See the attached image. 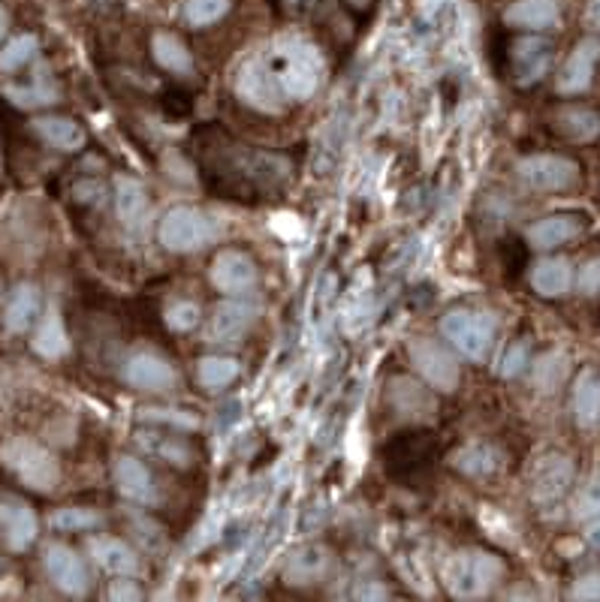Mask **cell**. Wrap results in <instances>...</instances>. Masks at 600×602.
I'll return each mask as SVG.
<instances>
[{"label":"cell","instance_id":"6da1fadb","mask_svg":"<svg viewBox=\"0 0 600 602\" xmlns=\"http://www.w3.org/2000/svg\"><path fill=\"white\" fill-rule=\"evenodd\" d=\"M259 54L272 69L275 81L286 100L302 103V100L315 97L320 79H323V54L315 42L305 40L299 34H284Z\"/></svg>","mask_w":600,"mask_h":602},{"label":"cell","instance_id":"7a4b0ae2","mask_svg":"<svg viewBox=\"0 0 600 602\" xmlns=\"http://www.w3.org/2000/svg\"><path fill=\"white\" fill-rule=\"evenodd\" d=\"M505 576V563L489 551L464 549L456 551L444 563V585L456 600H480L492 593V588Z\"/></svg>","mask_w":600,"mask_h":602},{"label":"cell","instance_id":"3957f363","mask_svg":"<svg viewBox=\"0 0 600 602\" xmlns=\"http://www.w3.org/2000/svg\"><path fill=\"white\" fill-rule=\"evenodd\" d=\"M0 458L34 491H55L58 482H61V467H58L55 456L28 437H13L0 449Z\"/></svg>","mask_w":600,"mask_h":602},{"label":"cell","instance_id":"277c9868","mask_svg":"<svg viewBox=\"0 0 600 602\" xmlns=\"http://www.w3.org/2000/svg\"><path fill=\"white\" fill-rule=\"evenodd\" d=\"M215 223L193 205H173L157 227V241L169 254H193L215 241Z\"/></svg>","mask_w":600,"mask_h":602},{"label":"cell","instance_id":"5b68a950","mask_svg":"<svg viewBox=\"0 0 600 602\" xmlns=\"http://www.w3.org/2000/svg\"><path fill=\"white\" fill-rule=\"evenodd\" d=\"M441 332L450 341L456 353H462L464 359L483 361L489 356L492 344H495V332L498 325L492 320L489 313H477V310H450L444 322H441Z\"/></svg>","mask_w":600,"mask_h":602},{"label":"cell","instance_id":"8992f818","mask_svg":"<svg viewBox=\"0 0 600 602\" xmlns=\"http://www.w3.org/2000/svg\"><path fill=\"white\" fill-rule=\"evenodd\" d=\"M516 172L525 188L537 193H561V190L576 188L579 181V166L571 157L559 154H532L516 163Z\"/></svg>","mask_w":600,"mask_h":602},{"label":"cell","instance_id":"52a82bcc","mask_svg":"<svg viewBox=\"0 0 600 602\" xmlns=\"http://www.w3.org/2000/svg\"><path fill=\"white\" fill-rule=\"evenodd\" d=\"M235 94L245 100L251 108H259V112H281L284 108L286 97L281 94L278 81H275L272 69L263 61V54H254L247 57L245 64L235 73Z\"/></svg>","mask_w":600,"mask_h":602},{"label":"cell","instance_id":"ba28073f","mask_svg":"<svg viewBox=\"0 0 600 602\" xmlns=\"http://www.w3.org/2000/svg\"><path fill=\"white\" fill-rule=\"evenodd\" d=\"M408 356L413 368L423 374V380L437 392H456L459 388V364L450 356V349H444L432 337H417L408 344Z\"/></svg>","mask_w":600,"mask_h":602},{"label":"cell","instance_id":"9c48e42d","mask_svg":"<svg viewBox=\"0 0 600 602\" xmlns=\"http://www.w3.org/2000/svg\"><path fill=\"white\" fill-rule=\"evenodd\" d=\"M576 467L567 456H544L532 467V479H528V495L534 503L549 507L559 503L561 497L567 495V488L573 485Z\"/></svg>","mask_w":600,"mask_h":602},{"label":"cell","instance_id":"30bf717a","mask_svg":"<svg viewBox=\"0 0 600 602\" xmlns=\"http://www.w3.org/2000/svg\"><path fill=\"white\" fill-rule=\"evenodd\" d=\"M552 61H556V49L544 37H522L510 49L513 79H516L519 88L537 85L552 69Z\"/></svg>","mask_w":600,"mask_h":602},{"label":"cell","instance_id":"8fae6325","mask_svg":"<svg viewBox=\"0 0 600 602\" xmlns=\"http://www.w3.org/2000/svg\"><path fill=\"white\" fill-rule=\"evenodd\" d=\"M212 283L218 286L220 293L227 295H245L251 290H257L259 271L257 262L242 251H220L212 262Z\"/></svg>","mask_w":600,"mask_h":602},{"label":"cell","instance_id":"7c38bea8","mask_svg":"<svg viewBox=\"0 0 600 602\" xmlns=\"http://www.w3.org/2000/svg\"><path fill=\"white\" fill-rule=\"evenodd\" d=\"M124 383L137 392H169L176 386L178 374L173 371V364L157 356V353H133L130 359L124 361Z\"/></svg>","mask_w":600,"mask_h":602},{"label":"cell","instance_id":"4fadbf2b","mask_svg":"<svg viewBox=\"0 0 600 602\" xmlns=\"http://www.w3.org/2000/svg\"><path fill=\"white\" fill-rule=\"evenodd\" d=\"M600 61V40L598 37H588V40H579L573 46V52L567 54L564 67H561L559 79H556V91L559 94H583L591 88V79H595V67Z\"/></svg>","mask_w":600,"mask_h":602},{"label":"cell","instance_id":"5bb4252c","mask_svg":"<svg viewBox=\"0 0 600 602\" xmlns=\"http://www.w3.org/2000/svg\"><path fill=\"white\" fill-rule=\"evenodd\" d=\"M46 573L52 578V585L69 593V597H85L88 585H91V576H88V566H85L82 558L69 546H61V542L46 549Z\"/></svg>","mask_w":600,"mask_h":602},{"label":"cell","instance_id":"9a60e30c","mask_svg":"<svg viewBox=\"0 0 600 602\" xmlns=\"http://www.w3.org/2000/svg\"><path fill=\"white\" fill-rule=\"evenodd\" d=\"M0 527H3V539L13 551H28L37 542L40 534V522L34 515V509L22 500H3L0 503Z\"/></svg>","mask_w":600,"mask_h":602},{"label":"cell","instance_id":"2e32d148","mask_svg":"<svg viewBox=\"0 0 600 602\" xmlns=\"http://www.w3.org/2000/svg\"><path fill=\"white\" fill-rule=\"evenodd\" d=\"M254 313L257 310L245 305V302H220L212 320H208V329H205V341L208 344H232L235 337L245 335V329L254 322Z\"/></svg>","mask_w":600,"mask_h":602},{"label":"cell","instance_id":"e0dca14e","mask_svg":"<svg viewBox=\"0 0 600 602\" xmlns=\"http://www.w3.org/2000/svg\"><path fill=\"white\" fill-rule=\"evenodd\" d=\"M88 551H91L97 566H100L103 573H110V576L130 578L139 573L137 551L130 549L124 539H115V536H94V539L88 542Z\"/></svg>","mask_w":600,"mask_h":602},{"label":"cell","instance_id":"ac0fdd59","mask_svg":"<svg viewBox=\"0 0 600 602\" xmlns=\"http://www.w3.org/2000/svg\"><path fill=\"white\" fill-rule=\"evenodd\" d=\"M115 485L127 500L133 503H142V507H154L157 503V485H154V476L149 473V467L137 461V458L124 456L118 458L115 464Z\"/></svg>","mask_w":600,"mask_h":602},{"label":"cell","instance_id":"d6986e66","mask_svg":"<svg viewBox=\"0 0 600 602\" xmlns=\"http://www.w3.org/2000/svg\"><path fill=\"white\" fill-rule=\"evenodd\" d=\"M583 229H586V217L583 215H549L528 229V241L537 251H552L559 244L579 239Z\"/></svg>","mask_w":600,"mask_h":602},{"label":"cell","instance_id":"ffe728a7","mask_svg":"<svg viewBox=\"0 0 600 602\" xmlns=\"http://www.w3.org/2000/svg\"><path fill=\"white\" fill-rule=\"evenodd\" d=\"M559 0H513L505 13L507 25L522 27V30H546V27L559 25Z\"/></svg>","mask_w":600,"mask_h":602},{"label":"cell","instance_id":"44dd1931","mask_svg":"<svg viewBox=\"0 0 600 602\" xmlns=\"http://www.w3.org/2000/svg\"><path fill=\"white\" fill-rule=\"evenodd\" d=\"M40 317V290L34 283H18L10 298H7V308H3V325L7 332L22 335L28 332L34 320Z\"/></svg>","mask_w":600,"mask_h":602},{"label":"cell","instance_id":"7402d4cb","mask_svg":"<svg viewBox=\"0 0 600 602\" xmlns=\"http://www.w3.org/2000/svg\"><path fill=\"white\" fill-rule=\"evenodd\" d=\"M332 566V554L323 546H302L290 554L284 576L290 585H315L327 576Z\"/></svg>","mask_w":600,"mask_h":602},{"label":"cell","instance_id":"603a6c76","mask_svg":"<svg viewBox=\"0 0 600 602\" xmlns=\"http://www.w3.org/2000/svg\"><path fill=\"white\" fill-rule=\"evenodd\" d=\"M532 286L534 293L544 295V298H561V295L571 293L573 266L564 256L540 259V262L532 268Z\"/></svg>","mask_w":600,"mask_h":602},{"label":"cell","instance_id":"cb8c5ba5","mask_svg":"<svg viewBox=\"0 0 600 602\" xmlns=\"http://www.w3.org/2000/svg\"><path fill=\"white\" fill-rule=\"evenodd\" d=\"M573 419L579 428H595L600 422V374L591 368L573 383Z\"/></svg>","mask_w":600,"mask_h":602},{"label":"cell","instance_id":"d4e9b609","mask_svg":"<svg viewBox=\"0 0 600 602\" xmlns=\"http://www.w3.org/2000/svg\"><path fill=\"white\" fill-rule=\"evenodd\" d=\"M115 212L127 229H139L149 215V193L137 178H118L115 181Z\"/></svg>","mask_w":600,"mask_h":602},{"label":"cell","instance_id":"484cf974","mask_svg":"<svg viewBox=\"0 0 600 602\" xmlns=\"http://www.w3.org/2000/svg\"><path fill=\"white\" fill-rule=\"evenodd\" d=\"M30 347H34V353L42 356V359H61V356H67L69 335H67V329H64V317H61V310L49 308V313L42 317V322L37 325V332H34Z\"/></svg>","mask_w":600,"mask_h":602},{"label":"cell","instance_id":"4316f807","mask_svg":"<svg viewBox=\"0 0 600 602\" xmlns=\"http://www.w3.org/2000/svg\"><path fill=\"white\" fill-rule=\"evenodd\" d=\"M34 133L40 136L46 145L58 148V151H79L85 145V130L69 118H58V115H49V118H37L34 124Z\"/></svg>","mask_w":600,"mask_h":602},{"label":"cell","instance_id":"83f0119b","mask_svg":"<svg viewBox=\"0 0 600 602\" xmlns=\"http://www.w3.org/2000/svg\"><path fill=\"white\" fill-rule=\"evenodd\" d=\"M556 130L571 142H595L600 136V115L586 106H564L556 115Z\"/></svg>","mask_w":600,"mask_h":602},{"label":"cell","instance_id":"f1b7e54d","mask_svg":"<svg viewBox=\"0 0 600 602\" xmlns=\"http://www.w3.org/2000/svg\"><path fill=\"white\" fill-rule=\"evenodd\" d=\"M151 54H154V61L164 69H169V73H178V76L193 73L191 52H188V46L178 40L176 34H154Z\"/></svg>","mask_w":600,"mask_h":602},{"label":"cell","instance_id":"f546056e","mask_svg":"<svg viewBox=\"0 0 600 602\" xmlns=\"http://www.w3.org/2000/svg\"><path fill=\"white\" fill-rule=\"evenodd\" d=\"M452 464H456V470H462L464 476H492L495 470L501 467V452L489 443H471V446H464L462 452H456Z\"/></svg>","mask_w":600,"mask_h":602},{"label":"cell","instance_id":"4dcf8cb0","mask_svg":"<svg viewBox=\"0 0 600 602\" xmlns=\"http://www.w3.org/2000/svg\"><path fill=\"white\" fill-rule=\"evenodd\" d=\"M235 376H239V361L230 356H203L196 361V380L208 392L227 388Z\"/></svg>","mask_w":600,"mask_h":602},{"label":"cell","instance_id":"1f68e13d","mask_svg":"<svg viewBox=\"0 0 600 602\" xmlns=\"http://www.w3.org/2000/svg\"><path fill=\"white\" fill-rule=\"evenodd\" d=\"M3 97H10V103H15V106L22 108H37V106H49V103H55L58 100V88L52 85V81L40 79L34 81V85H7L3 88Z\"/></svg>","mask_w":600,"mask_h":602},{"label":"cell","instance_id":"d6a6232c","mask_svg":"<svg viewBox=\"0 0 600 602\" xmlns=\"http://www.w3.org/2000/svg\"><path fill=\"white\" fill-rule=\"evenodd\" d=\"M564 376H567V356L559 353V349H549V353H544L540 359L534 361L532 380L540 392H556Z\"/></svg>","mask_w":600,"mask_h":602},{"label":"cell","instance_id":"836d02e7","mask_svg":"<svg viewBox=\"0 0 600 602\" xmlns=\"http://www.w3.org/2000/svg\"><path fill=\"white\" fill-rule=\"evenodd\" d=\"M49 524H52L55 530H61V534H82V530H94V527H100L103 518L85 507H64V509H58V512H52Z\"/></svg>","mask_w":600,"mask_h":602},{"label":"cell","instance_id":"e575fe53","mask_svg":"<svg viewBox=\"0 0 600 602\" xmlns=\"http://www.w3.org/2000/svg\"><path fill=\"white\" fill-rule=\"evenodd\" d=\"M184 22L193 27H208L230 13V0H184Z\"/></svg>","mask_w":600,"mask_h":602},{"label":"cell","instance_id":"d590c367","mask_svg":"<svg viewBox=\"0 0 600 602\" xmlns=\"http://www.w3.org/2000/svg\"><path fill=\"white\" fill-rule=\"evenodd\" d=\"M40 52V40L34 34H22V37H13V40L3 46L0 52V69L13 73V69L25 67L34 54Z\"/></svg>","mask_w":600,"mask_h":602},{"label":"cell","instance_id":"8d00e7d4","mask_svg":"<svg viewBox=\"0 0 600 602\" xmlns=\"http://www.w3.org/2000/svg\"><path fill=\"white\" fill-rule=\"evenodd\" d=\"M139 443L149 449L151 456H161L169 464H178V467L191 464V449L181 440H157V434H139Z\"/></svg>","mask_w":600,"mask_h":602},{"label":"cell","instance_id":"74e56055","mask_svg":"<svg viewBox=\"0 0 600 602\" xmlns=\"http://www.w3.org/2000/svg\"><path fill=\"white\" fill-rule=\"evenodd\" d=\"M573 515L579 522H591L600 515V476H591V479L576 491V500H573Z\"/></svg>","mask_w":600,"mask_h":602},{"label":"cell","instance_id":"f35d334b","mask_svg":"<svg viewBox=\"0 0 600 602\" xmlns=\"http://www.w3.org/2000/svg\"><path fill=\"white\" fill-rule=\"evenodd\" d=\"M196 322H200V308L193 302H176L166 308V325L173 332H191L196 329Z\"/></svg>","mask_w":600,"mask_h":602},{"label":"cell","instance_id":"ab89813d","mask_svg":"<svg viewBox=\"0 0 600 602\" xmlns=\"http://www.w3.org/2000/svg\"><path fill=\"white\" fill-rule=\"evenodd\" d=\"M396 386L408 395V401H396V410L398 413L405 415H420V410H417V404H425V407H432V401H429V395H425L423 388L417 386V383H410V380H396Z\"/></svg>","mask_w":600,"mask_h":602},{"label":"cell","instance_id":"60d3db41","mask_svg":"<svg viewBox=\"0 0 600 602\" xmlns=\"http://www.w3.org/2000/svg\"><path fill=\"white\" fill-rule=\"evenodd\" d=\"M576 286H579V293H583V295H598L600 293V256H595V259L583 262L579 274H576Z\"/></svg>","mask_w":600,"mask_h":602},{"label":"cell","instance_id":"b9f144b4","mask_svg":"<svg viewBox=\"0 0 600 602\" xmlns=\"http://www.w3.org/2000/svg\"><path fill=\"white\" fill-rule=\"evenodd\" d=\"M525 364H532V353H528V344H513L507 349L505 361H501V374L505 376H516L525 371Z\"/></svg>","mask_w":600,"mask_h":602},{"label":"cell","instance_id":"7bdbcfd3","mask_svg":"<svg viewBox=\"0 0 600 602\" xmlns=\"http://www.w3.org/2000/svg\"><path fill=\"white\" fill-rule=\"evenodd\" d=\"M573 600H600V576H586L571 590Z\"/></svg>","mask_w":600,"mask_h":602},{"label":"cell","instance_id":"ee69618b","mask_svg":"<svg viewBox=\"0 0 600 602\" xmlns=\"http://www.w3.org/2000/svg\"><path fill=\"white\" fill-rule=\"evenodd\" d=\"M583 25H586L588 30H600V0H586Z\"/></svg>","mask_w":600,"mask_h":602},{"label":"cell","instance_id":"f6af8a7d","mask_svg":"<svg viewBox=\"0 0 600 602\" xmlns=\"http://www.w3.org/2000/svg\"><path fill=\"white\" fill-rule=\"evenodd\" d=\"M110 597H112V600H139V590L130 588L127 581H118V585L112 588Z\"/></svg>","mask_w":600,"mask_h":602},{"label":"cell","instance_id":"bcb514c9","mask_svg":"<svg viewBox=\"0 0 600 602\" xmlns=\"http://www.w3.org/2000/svg\"><path fill=\"white\" fill-rule=\"evenodd\" d=\"M586 542L591 549H600V515L598 518H591L586 527Z\"/></svg>","mask_w":600,"mask_h":602},{"label":"cell","instance_id":"7dc6e473","mask_svg":"<svg viewBox=\"0 0 600 602\" xmlns=\"http://www.w3.org/2000/svg\"><path fill=\"white\" fill-rule=\"evenodd\" d=\"M7 25H10V18H7V10L0 7V40H3V34H7Z\"/></svg>","mask_w":600,"mask_h":602},{"label":"cell","instance_id":"c3c4849f","mask_svg":"<svg viewBox=\"0 0 600 602\" xmlns=\"http://www.w3.org/2000/svg\"><path fill=\"white\" fill-rule=\"evenodd\" d=\"M350 3H354V7H366L369 0H350Z\"/></svg>","mask_w":600,"mask_h":602}]
</instances>
